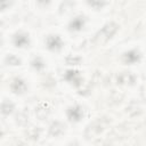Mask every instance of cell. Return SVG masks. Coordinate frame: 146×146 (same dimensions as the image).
Returning <instances> with one entry per match:
<instances>
[{"label": "cell", "mask_w": 146, "mask_h": 146, "mask_svg": "<svg viewBox=\"0 0 146 146\" xmlns=\"http://www.w3.org/2000/svg\"><path fill=\"white\" fill-rule=\"evenodd\" d=\"M141 58V54L139 50L137 49H131L129 51H125L123 55H122V62L127 65H130V64H135V63H138Z\"/></svg>", "instance_id": "obj_9"}, {"label": "cell", "mask_w": 146, "mask_h": 146, "mask_svg": "<svg viewBox=\"0 0 146 146\" xmlns=\"http://www.w3.org/2000/svg\"><path fill=\"white\" fill-rule=\"evenodd\" d=\"M50 114V106L47 102H41L35 107V115L39 120H44Z\"/></svg>", "instance_id": "obj_10"}, {"label": "cell", "mask_w": 146, "mask_h": 146, "mask_svg": "<svg viewBox=\"0 0 146 146\" xmlns=\"http://www.w3.org/2000/svg\"><path fill=\"white\" fill-rule=\"evenodd\" d=\"M41 132H42L41 128H39V127H31V128H29L26 130V136L30 139H32V140H38L40 138V136H41Z\"/></svg>", "instance_id": "obj_14"}, {"label": "cell", "mask_w": 146, "mask_h": 146, "mask_svg": "<svg viewBox=\"0 0 146 146\" xmlns=\"http://www.w3.org/2000/svg\"><path fill=\"white\" fill-rule=\"evenodd\" d=\"M86 17L83 15H78L73 17L68 23V31L71 32H80L86 25Z\"/></svg>", "instance_id": "obj_8"}, {"label": "cell", "mask_w": 146, "mask_h": 146, "mask_svg": "<svg viewBox=\"0 0 146 146\" xmlns=\"http://www.w3.org/2000/svg\"><path fill=\"white\" fill-rule=\"evenodd\" d=\"M81 62H82V58L79 57V56H73V55H71V56H67V57L65 58V63H66L67 65H80Z\"/></svg>", "instance_id": "obj_19"}, {"label": "cell", "mask_w": 146, "mask_h": 146, "mask_svg": "<svg viewBox=\"0 0 146 146\" xmlns=\"http://www.w3.org/2000/svg\"><path fill=\"white\" fill-rule=\"evenodd\" d=\"M46 46H47L48 50L57 52L63 48L64 42L58 34H49L46 38Z\"/></svg>", "instance_id": "obj_3"}, {"label": "cell", "mask_w": 146, "mask_h": 146, "mask_svg": "<svg viewBox=\"0 0 146 146\" xmlns=\"http://www.w3.org/2000/svg\"><path fill=\"white\" fill-rule=\"evenodd\" d=\"M64 79L76 88L82 84V76L78 70H67L64 74Z\"/></svg>", "instance_id": "obj_6"}, {"label": "cell", "mask_w": 146, "mask_h": 146, "mask_svg": "<svg viewBox=\"0 0 146 146\" xmlns=\"http://www.w3.org/2000/svg\"><path fill=\"white\" fill-rule=\"evenodd\" d=\"M108 124V120H106L105 117H99L97 120H95L94 122H91L87 129H86V132H84V136L87 139H92L97 136H99L104 129L106 128V125Z\"/></svg>", "instance_id": "obj_2"}, {"label": "cell", "mask_w": 146, "mask_h": 146, "mask_svg": "<svg viewBox=\"0 0 146 146\" xmlns=\"http://www.w3.org/2000/svg\"><path fill=\"white\" fill-rule=\"evenodd\" d=\"M13 43L17 48H26L30 46V36L25 32H16L13 35Z\"/></svg>", "instance_id": "obj_5"}, {"label": "cell", "mask_w": 146, "mask_h": 146, "mask_svg": "<svg viewBox=\"0 0 146 146\" xmlns=\"http://www.w3.org/2000/svg\"><path fill=\"white\" fill-rule=\"evenodd\" d=\"M66 116H67L68 121L72 122V123L80 122L81 119L83 117V108H82V106H80V105L70 106L66 110Z\"/></svg>", "instance_id": "obj_4"}, {"label": "cell", "mask_w": 146, "mask_h": 146, "mask_svg": "<svg viewBox=\"0 0 146 146\" xmlns=\"http://www.w3.org/2000/svg\"><path fill=\"white\" fill-rule=\"evenodd\" d=\"M116 81L120 84H129V86H131V84H133L136 82V76L131 72H122V73H120L117 75Z\"/></svg>", "instance_id": "obj_12"}, {"label": "cell", "mask_w": 146, "mask_h": 146, "mask_svg": "<svg viewBox=\"0 0 146 146\" xmlns=\"http://www.w3.org/2000/svg\"><path fill=\"white\" fill-rule=\"evenodd\" d=\"M119 27H120L119 24L115 23V22H108V23H106L95 34V38H94L95 43H97L99 46L105 44L107 41H110L115 35V33L119 31Z\"/></svg>", "instance_id": "obj_1"}, {"label": "cell", "mask_w": 146, "mask_h": 146, "mask_svg": "<svg viewBox=\"0 0 146 146\" xmlns=\"http://www.w3.org/2000/svg\"><path fill=\"white\" fill-rule=\"evenodd\" d=\"M31 66L36 71V72H41L43 68H44V62H43V59L40 57V56H35V57H33L32 58V60H31Z\"/></svg>", "instance_id": "obj_15"}, {"label": "cell", "mask_w": 146, "mask_h": 146, "mask_svg": "<svg viewBox=\"0 0 146 146\" xmlns=\"http://www.w3.org/2000/svg\"><path fill=\"white\" fill-rule=\"evenodd\" d=\"M13 5V0H0V8L1 11H5L7 8H9Z\"/></svg>", "instance_id": "obj_20"}, {"label": "cell", "mask_w": 146, "mask_h": 146, "mask_svg": "<svg viewBox=\"0 0 146 146\" xmlns=\"http://www.w3.org/2000/svg\"><path fill=\"white\" fill-rule=\"evenodd\" d=\"M87 3L89 7H91L95 10H100L102 8H104L106 1L105 0H87Z\"/></svg>", "instance_id": "obj_17"}, {"label": "cell", "mask_w": 146, "mask_h": 146, "mask_svg": "<svg viewBox=\"0 0 146 146\" xmlns=\"http://www.w3.org/2000/svg\"><path fill=\"white\" fill-rule=\"evenodd\" d=\"M15 110V105L13 102L8 100V99H3L1 103V113L3 115H9L14 112Z\"/></svg>", "instance_id": "obj_13"}, {"label": "cell", "mask_w": 146, "mask_h": 146, "mask_svg": "<svg viewBox=\"0 0 146 146\" xmlns=\"http://www.w3.org/2000/svg\"><path fill=\"white\" fill-rule=\"evenodd\" d=\"M64 130H65V125L59 122V121H54L51 122V124L49 125V129H48V133L49 136L51 137H59L60 135L64 133Z\"/></svg>", "instance_id": "obj_11"}, {"label": "cell", "mask_w": 146, "mask_h": 146, "mask_svg": "<svg viewBox=\"0 0 146 146\" xmlns=\"http://www.w3.org/2000/svg\"><path fill=\"white\" fill-rule=\"evenodd\" d=\"M16 122L21 125V127H25L29 122V115L25 112H19L16 115Z\"/></svg>", "instance_id": "obj_18"}, {"label": "cell", "mask_w": 146, "mask_h": 146, "mask_svg": "<svg viewBox=\"0 0 146 146\" xmlns=\"http://www.w3.org/2000/svg\"><path fill=\"white\" fill-rule=\"evenodd\" d=\"M36 1H38V3H39L40 6H43V7L48 6V5L51 2V0H36Z\"/></svg>", "instance_id": "obj_21"}, {"label": "cell", "mask_w": 146, "mask_h": 146, "mask_svg": "<svg viewBox=\"0 0 146 146\" xmlns=\"http://www.w3.org/2000/svg\"><path fill=\"white\" fill-rule=\"evenodd\" d=\"M5 63H6L7 65L18 66V65L22 64V60H21L17 56H15V55H13V54H8V55L5 57Z\"/></svg>", "instance_id": "obj_16"}, {"label": "cell", "mask_w": 146, "mask_h": 146, "mask_svg": "<svg viewBox=\"0 0 146 146\" xmlns=\"http://www.w3.org/2000/svg\"><path fill=\"white\" fill-rule=\"evenodd\" d=\"M10 90L16 95H23L27 90V84L23 79L14 78L10 82Z\"/></svg>", "instance_id": "obj_7"}]
</instances>
